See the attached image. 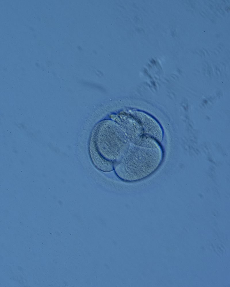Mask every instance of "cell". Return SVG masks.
<instances>
[{
  "instance_id": "2",
  "label": "cell",
  "mask_w": 230,
  "mask_h": 287,
  "mask_svg": "<svg viewBox=\"0 0 230 287\" xmlns=\"http://www.w3.org/2000/svg\"><path fill=\"white\" fill-rule=\"evenodd\" d=\"M162 157V151L158 144L139 145L133 144L129 146L118 164L121 169L126 170L149 168L155 170L160 164Z\"/></svg>"
},
{
  "instance_id": "1",
  "label": "cell",
  "mask_w": 230,
  "mask_h": 287,
  "mask_svg": "<svg viewBox=\"0 0 230 287\" xmlns=\"http://www.w3.org/2000/svg\"><path fill=\"white\" fill-rule=\"evenodd\" d=\"M125 116L120 126L133 144L141 145L162 141V129L155 120L150 117L142 119L132 116Z\"/></svg>"
}]
</instances>
